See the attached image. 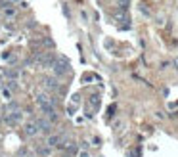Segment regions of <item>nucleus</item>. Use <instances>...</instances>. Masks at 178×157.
I'll use <instances>...</instances> for the list:
<instances>
[{
  "mask_svg": "<svg viewBox=\"0 0 178 157\" xmlns=\"http://www.w3.org/2000/svg\"><path fill=\"white\" fill-rule=\"evenodd\" d=\"M23 132H25V136H37V134L40 132L38 130V125H37V121H29L23 125Z\"/></svg>",
  "mask_w": 178,
  "mask_h": 157,
  "instance_id": "2",
  "label": "nucleus"
},
{
  "mask_svg": "<svg viewBox=\"0 0 178 157\" xmlns=\"http://www.w3.org/2000/svg\"><path fill=\"white\" fill-rule=\"evenodd\" d=\"M67 111H69V115H73V113H75V105H69Z\"/></svg>",
  "mask_w": 178,
  "mask_h": 157,
  "instance_id": "16",
  "label": "nucleus"
},
{
  "mask_svg": "<svg viewBox=\"0 0 178 157\" xmlns=\"http://www.w3.org/2000/svg\"><path fill=\"white\" fill-rule=\"evenodd\" d=\"M42 84H44V88H48V90H58L60 88V81L56 77H46L42 81Z\"/></svg>",
  "mask_w": 178,
  "mask_h": 157,
  "instance_id": "4",
  "label": "nucleus"
},
{
  "mask_svg": "<svg viewBox=\"0 0 178 157\" xmlns=\"http://www.w3.org/2000/svg\"><path fill=\"white\" fill-rule=\"evenodd\" d=\"M88 102H90V105H92L94 109H98V107H100V96H98V94H92Z\"/></svg>",
  "mask_w": 178,
  "mask_h": 157,
  "instance_id": "6",
  "label": "nucleus"
},
{
  "mask_svg": "<svg viewBox=\"0 0 178 157\" xmlns=\"http://www.w3.org/2000/svg\"><path fill=\"white\" fill-rule=\"evenodd\" d=\"M50 150H52V148H48V146H42V148H38V155L48 157V155H50Z\"/></svg>",
  "mask_w": 178,
  "mask_h": 157,
  "instance_id": "7",
  "label": "nucleus"
},
{
  "mask_svg": "<svg viewBox=\"0 0 178 157\" xmlns=\"http://www.w3.org/2000/svg\"><path fill=\"white\" fill-rule=\"evenodd\" d=\"M37 125H38V130H40V132H44V134H48V136H50V132H52V123H50L46 117L37 119Z\"/></svg>",
  "mask_w": 178,
  "mask_h": 157,
  "instance_id": "3",
  "label": "nucleus"
},
{
  "mask_svg": "<svg viewBox=\"0 0 178 157\" xmlns=\"http://www.w3.org/2000/svg\"><path fill=\"white\" fill-rule=\"evenodd\" d=\"M79 157H90V155H88V151H84V150H81V151H79Z\"/></svg>",
  "mask_w": 178,
  "mask_h": 157,
  "instance_id": "13",
  "label": "nucleus"
},
{
  "mask_svg": "<svg viewBox=\"0 0 178 157\" xmlns=\"http://www.w3.org/2000/svg\"><path fill=\"white\" fill-rule=\"evenodd\" d=\"M92 142H94V146H102V140H100V138H98V136H96V138H94V140H92Z\"/></svg>",
  "mask_w": 178,
  "mask_h": 157,
  "instance_id": "15",
  "label": "nucleus"
},
{
  "mask_svg": "<svg viewBox=\"0 0 178 157\" xmlns=\"http://www.w3.org/2000/svg\"><path fill=\"white\" fill-rule=\"evenodd\" d=\"M16 88H17L16 81H8V90H16Z\"/></svg>",
  "mask_w": 178,
  "mask_h": 157,
  "instance_id": "11",
  "label": "nucleus"
},
{
  "mask_svg": "<svg viewBox=\"0 0 178 157\" xmlns=\"http://www.w3.org/2000/svg\"><path fill=\"white\" fill-rule=\"evenodd\" d=\"M61 142V136H58V134H50V136L46 138V146L48 148H58Z\"/></svg>",
  "mask_w": 178,
  "mask_h": 157,
  "instance_id": "5",
  "label": "nucleus"
},
{
  "mask_svg": "<svg viewBox=\"0 0 178 157\" xmlns=\"http://www.w3.org/2000/svg\"><path fill=\"white\" fill-rule=\"evenodd\" d=\"M54 75H58V77H63V75H67L71 71V61L65 58V56H58L56 58V63H54Z\"/></svg>",
  "mask_w": 178,
  "mask_h": 157,
  "instance_id": "1",
  "label": "nucleus"
},
{
  "mask_svg": "<svg viewBox=\"0 0 178 157\" xmlns=\"http://www.w3.org/2000/svg\"><path fill=\"white\" fill-rule=\"evenodd\" d=\"M29 157H38V155H29Z\"/></svg>",
  "mask_w": 178,
  "mask_h": 157,
  "instance_id": "17",
  "label": "nucleus"
},
{
  "mask_svg": "<svg viewBox=\"0 0 178 157\" xmlns=\"http://www.w3.org/2000/svg\"><path fill=\"white\" fill-rule=\"evenodd\" d=\"M128 6H130V0H119V8L123 10V12H127Z\"/></svg>",
  "mask_w": 178,
  "mask_h": 157,
  "instance_id": "8",
  "label": "nucleus"
},
{
  "mask_svg": "<svg viewBox=\"0 0 178 157\" xmlns=\"http://www.w3.org/2000/svg\"><path fill=\"white\" fill-rule=\"evenodd\" d=\"M81 150H84V151L88 150V142H81Z\"/></svg>",
  "mask_w": 178,
  "mask_h": 157,
  "instance_id": "14",
  "label": "nucleus"
},
{
  "mask_svg": "<svg viewBox=\"0 0 178 157\" xmlns=\"http://www.w3.org/2000/svg\"><path fill=\"white\" fill-rule=\"evenodd\" d=\"M6 77H10L12 81H16V78H17V71H14V69H8V71H6Z\"/></svg>",
  "mask_w": 178,
  "mask_h": 157,
  "instance_id": "9",
  "label": "nucleus"
},
{
  "mask_svg": "<svg viewBox=\"0 0 178 157\" xmlns=\"http://www.w3.org/2000/svg\"><path fill=\"white\" fill-rule=\"evenodd\" d=\"M2 96H4V98L8 100V102H12V92H10L8 88H4V90H2Z\"/></svg>",
  "mask_w": 178,
  "mask_h": 157,
  "instance_id": "10",
  "label": "nucleus"
},
{
  "mask_svg": "<svg viewBox=\"0 0 178 157\" xmlns=\"http://www.w3.org/2000/svg\"><path fill=\"white\" fill-rule=\"evenodd\" d=\"M4 14H6L8 17H12V16L16 14V10H12V8H6V10H4Z\"/></svg>",
  "mask_w": 178,
  "mask_h": 157,
  "instance_id": "12",
  "label": "nucleus"
}]
</instances>
